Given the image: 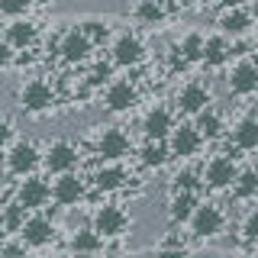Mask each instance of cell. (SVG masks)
Here are the masks:
<instances>
[{
    "instance_id": "1",
    "label": "cell",
    "mask_w": 258,
    "mask_h": 258,
    "mask_svg": "<svg viewBox=\"0 0 258 258\" xmlns=\"http://www.w3.org/2000/svg\"><path fill=\"white\" fill-rule=\"evenodd\" d=\"M16 103H20V110L29 113V116L48 113L55 107V87L48 84L45 78H29L26 84L16 91Z\"/></svg>"
},
{
    "instance_id": "2",
    "label": "cell",
    "mask_w": 258,
    "mask_h": 258,
    "mask_svg": "<svg viewBox=\"0 0 258 258\" xmlns=\"http://www.w3.org/2000/svg\"><path fill=\"white\" fill-rule=\"evenodd\" d=\"M187 226H190V236L200 239V242L216 239V236L226 229V213H223L220 204H204V200H200V204L194 207Z\"/></svg>"
},
{
    "instance_id": "3",
    "label": "cell",
    "mask_w": 258,
    "mask_h": 258,
    "mask_svg": "<svg viewBox=\"0 0 258 258\" xmlns=\"http://www.w3.org/2000/svg\"><path fill=\"white\" fill-rule=\"evenodd\" d=\"M39 165H42V149L32 139H13L7 145V171L13 177H26L39 171Z\"/></svg>"
},
{
    "instance_id": "4",
    "label": "cell",
    "mask_w": 258,
    "mask_h": 258,
    "mask_svg": "<svg viewBox=\"0 0 258 258\" xmlns=\"http://www.w3.org/2000/svg\"><path fill=\"white\" fill-rule=\"evenodd\" d=\"M16 236L23 239L26 248H45V245H52V239H55V223L48 220L42 210H29L23 226L16 229Z\"/></svg>"
},
{
    "instance_id": "5",
    "label": "cell",
    "mask_w": 258,
    "mask_h": 258,
    "mask_svg": "<svg viewBox=\"0 0 258 258\" xmlns=\"http://www.w3.org/2000/svg\"><path fill=\"white\" fill-rule=\"evenodd\" d=\"M239 155H229V152H220V155L207 158L204 171H200V181H204V187L210 190H226L232 184V177L239 171Z\"/></svg>"
},
{
    "instance_id": "6",
    "label": "cell",
    "mask_w": 258,
    "mask_h": 258,
    "mask_svg": "<svg viewBox=\"0 0 258 258\" xmlns=\"http://www.w3.org/2000/svg\"><path fill=\"white\" fill-rule=\"evenodd\" d=\"M42 165L48 174H61V171H75L81 165V149L71 139H52L42 152Z\"/></svg>"
},
{
    "instance_id": "7",
    "label": "cell",
    "mask_w": 258,
    "mask_h": 258,
    "mask_svg": "<svg viewBox=\"0 0 258 258\" xmlns=\"http://www.w3.org/2000/svg\"><path fill=\"white\" fill-rule=\"evenodd\" d=\"M168 152H171V158H197L200 149H204V136L197 133V126L194 123H174V129L168 133Z\"/></svg>"
},
{
    "instance_id": "8",
    "label": "cell",
    "mask_w": 258,
    "mask_h": 258,
    "mask_svg": "<svg viewBox=\"0 0 258 258\" xmlns=\"http://www.w3.org/2000/svg\"><path fill=\"white\" fill-rule=\"evenodd\" d=\"M91 226L100 232L103 239H123L126 229H129V213L119 204H103V207L94 210Z\"/></svg>"
},
{
    "instance_id": "9",
    "label": "cell",
    "mask_w": 258,
    "mask_h": 258,
    "mask_svg": "<svg viewBox=\"0 0 258 258\" xmlns=\"http://www.w3.org/2000/svg\"><path fill=\"white\" fill-rule=\"evenodd\" d=\"M226 87H229L232 97H252L258 91V64L252 61V55H242V58L229 68Z\"/></svg>"
},
{
    "instance_id": "10",
    "label": "cell",
    "mask_w": 258,
    "mask_h": 258,
    "mask_svg": "<svg viewBox=\"0 0 258 258\" xmlns=\"http://www.w3.org/2000/svg\"><path fill=\"white\" fill-rule=\"evenodd\" d=\"M97 158L100 161H123L129 152H133V139H129L126 129L119 126H107L100 136H97Z\"/></svg>"
},
{
    "instance_id": "11",
    "label": "cell",
    "mask_w": 258,
    "mask_h": 258,
    "mask_svg": "<svg viewBox=\"0 0 258 258\" xmlns=\"http://www.w3.org/2000/svg\"><path fill=\"white\" fill-rule=\"evenodd\" d=\"M48 187H52V200L58 207H78L81 200L87 197V181L81 174H75V171L55 174V181L48 184Z\"/></svg>"
},
{
    "instance_id": "12",
    "label": "cell",
    "mask_w": 258,
    "mask_h": 258,
    "mask_svg": "<svg viewBox=\"0 0 258 258\" xmlns=\"http://www.w3.org/2000/svg\"><path fill=\"white\" fill-rule=\"evenodd\" d=\"M210 103H213V91H210L204 81H187L174 94V110L184 113V116H194V113H200Z\"/></svg>"
},
{
    "instance_id": "13",
    "label": "cell",
    "mask_w": 258,
    "mask_h": 258,
    "mask_svg": "<svg viewBox=\"0 0 258 258\" xmlns=\"http://www.w3.org/2000/svg\"><path fill=\"white\" fill-rule=\"evenodd\" d=\"M136 103H139V87H136V81H110L107 91H103V107L110 113H129L136 110Z\"/></svg>"
},
{
    "instance_id": "14",
    "label": "cell",
    "mask_w": 258,
    "mask_h": 258,
    "mask_svg": "<svg viewBox=\"0 0 258 258\" xmlns=\"http://www.w3.org/2000/svg\"><path fill=\"white\" fill-rule=\"evenodd\" d=\"M55 52H58L61 61H68V64H84L87 58H91V52H94V42L87 39V32L78 26V29H68V32L58 39Z\"/></svg>"
},
{
    "instance_id": "15",
    "label": "cell",
    "mask_w": 258,
    "mask_h": 258,
    "mask_svg": "<svg viewBox=\"0 0 258 258\" xmlns=\"http://www.w3.org/2000/svg\"><path fill=\"white\" fill-rule=\"evenodd\" d=\"M48 200H52V187H48V181H42L36 171L26 174L20 181V187H16V204L26 207V210H45Z\"/></svg>"
},
{
    "instance_id": "16",
    "label": "cell",
    "mask_w": 258,
    "mask_h": 258,
    "mask_svg": "<svg viewBox=\"0 0 258 258\" xmlns=\"http://www.w3.org/2000/svg\"><path fill=\"white\" fill-rule=\"evenodd\" d=\"M110 58H113V64H119V68H136V64L145 61V42L136 32H123V36L113 39Z\"/></svg>"
},
{
    "instance_id": "17",
    "label": "cell",
    "mask_w": 258,
    "mask_h": 258,
    "mask_svg": "<svg viewBox=\"0 0 258 258\" xmlns=\"http://www.w3.org/2000/svg\"><path fill=\"white\" fill-rule=\"evenodd\" d=\"M226 139H229V152H242V155L255 152L258 149V119L252 113H245L242 119L232 123V129H226Z\"/></svg>"
},
{
    "instance_id": "18",
    "label": "cell",
    "mask_w": 258,
    "mask_h": 258,
    "mask_svg": "<svg viewBox=\"0 0 258 258\" xmlns=\"http://www.w3.org/2000/svg\"><path fill=\"white\" fill-rule=\"evenodd\" d=\"M255 26V16H252V7L242 4V7H229V10H223L220 16V32L226 39H245L248 32Z\"/></svg>"
},
{
    "instance_id": "19",
    "label": "cell",
    "mask_w": 258,
    "mask_h": 258,
    "mask_svg": "<svg viewBox=\"0 0 258 258\" xmlns=\"http://www.w3.org/2000/svg\"><path fill=\"white\" fill-rule=\"evenodd\" d=\"M174 123H177L174 110L155 103V107H149L145 116H142V136H145V139H168V133L174 129Z\"/></svg>"
},
{
    "instance_id": "20",
    "label": "cell",
    "mask_w": 258,
    "mask_h": 258,
    "mask_svg": "<svg viewBox=\"0 0 258 258\" xmlns=\"http://www.w3.org/2000/svg\"><path fill=\"white\" fill-rule=\"evenodd\" d=\"M194 126H197V133L204 136V142L226 139V129H229L226 116H223V113L213 107V103H210V107H204L200 113H194Z\"/></svg>"
},
{
    "instance_id": "21",
    "label": "cell",
    "mask_w": 258,
    "mask_h": 258,
    "mask_svg": "<svg viewBox=\"0 0 258 258\" xmlns=\"http://www.w3.org/2000/svg\"><path fill=\"white\" fill-rule=\"evenodd\" d=\"M126 184H129V171L123 168V161H103L94 171V187L103 194H113V190L126 187Z\"/></svg>"
},
{
    "instance_id": "22",
    "label": "cell",
    "mask_w": 258,
    "mask_h": 258,
    "mask_svg": "<svg viewBox=\"0 0 258 258\" xmlns=\"http://www.w3.org/2000/svg\"><path fill=\"white\" fill-rule=\"evenodd\" d=\"M7 42H10L13 52H26V48L36 45V39H39V26L32 20H23V16H13V23L7 26Z\"/></svg>"
},
{
    "instance_id": "23",
    "label": "cell",
    "mask_w": 258,
    "mask_h": 258,
    "mask_svg": "<svg viewBox=\"0 0 258 258\" xmlns=\"http://www.w3.org/2000/svg\"><path fill=\"white\" fill-rule=\"evenodd\" d=\"M229 58H232V42L223 36V32L204 36V55H200V64H207V68H223Z\"/></svg>"
},
{
    "instance_id": "24",
    "label": "cell",
    "mask_w": 258,
    "mask_h": 258,
    "mask_svg": "<svg viewBox=\"0 0 258 258\" xmlns=\"http://www.w3.org/2000/svg\"><path fill=\"white\" fill-rule=\"evenodd\" d=\"M68 248L75 255H97V252H103V248H107V239H103L94 226H81V229L71 232Z\"/></svg>"
},
{
    "instance_id": "25",
    "label": "cell",
    "mask_w": 258,
    "mask_h": 258,
    "mask_svg": "<svg viewBox=\"0 0 258 258\" xmlns=\"http://www.w3.org/2000/svg\"><path fill=\"white\" fill-rule=\"evenodd\" d=\"M200 204V194L197 190H171V200H168V220L174 226H184L190 220L194 207Z\"/></svg>"
},
{
    "instance_id": "26",
    "label": "cell",
    "mask_w": 258,
    "mask_h": 258,
    "mask_svg": "<svg viewBox=\"0 0 258 258\" xmlns=\"http://www.w3.org/2000/svg\"><path fill=\"white\" fill-rule=\"evenodd\" d=\"M229 190H232V200H239V204H252V200L258 197V174H255V168L252 165L239 168L236 177H232V184H229Z\"/></svg>"
},
{
    "instance_id": "27",
    "label": "cell",
    "mask_w": 258,
    "mask_h": 258,
    "mask_svg": "<svg viewBox=\"0 0 258 258\" xmlns=\"http://www.w3.org/2000/svg\"><path fill=\"white\" fill-rule=\"evenodd\" d=\"M139 161L145 168H152V171H158V168H165L168 161H171V152H168V142L165 139H145V145L139 149Z\"/></svg>"
},
{
    "instance_id": "28",
    "label": "cell",
    "mask_w": 258,
    "mask_h": 258,
    "mask_svg": "<svg viewBox=\"0 0 258 258\" xmlns=\"http://www.w3.org/2000/svg\"><path fill=\"white\" fill-rule=\"evenodd\" d=\"M133 16L142 23V26H158V23L168 16V4H165V0H139L136 10H133Z\"/></svg>"
},
{
    "instance_id": "29",
    "label": "cell",
    "mask_w": 258,
    "mask_h": 258,
    "mask_svg": "<svg viewBox=\"0 0 258 258\" xmlns=\"http://www.w3.org/2000/svg\"><path fill=\"white\" fill-rule=\"evenodd\" d=\"M239 236H242V242H245L248 252L258 248V210L255 207L245 210V216H242V223H239Z\"/></svg>"
},
{
    "instance_id": "30",
    "label": "cell",
    "mask_w": 258,
    "mask_h": 258,
    "mask_svg": "<svg viewBox=\"0 0 258 258\" xmlns=\"http://www.w3.org/2000/svg\"><path fill=\"white\" fill-rule=\"evenodd\" d=\"M26 213H29V210H26V207H20L16 200H13V204H7L4 210H0V223H4L7 236H16V229L23 226V220H26Z\"/></svg>"
},
{
    "instance_id": "31",
    "label": "cell",
    "mask_w": 258,
    "mask_h": 258,
    "mask_svg": "<svg viewBox=\"0 0 258 258\" xmlns=\"http://www.w3.org/2000/svg\"><path fill=\"white\" fill-rule=\"evenodd\" d=\"M174 48L184 55V61H187V64H194V61H200V55H204V36H200V32H187V36H184Z\"/></svg>"
},
{
    "instance_id": "32",
    "label": "cell",
    "mask_w": 258,
    "mask_h": 258,
    "mask_svg": "<svg viewBox=\"0 0 258 258\" xmlns=\"http://www.w3.org/2000/svg\"><path fill=\"white\" fill-rule=\"evenodd\" d=\"M155 248H158V252H190V242H187V232H181V229H177V226H174V229L168 232V236L161 239V242H158Z\"/></svg>"
},
{
    "instance_id": "33",
    "label": "cell",
    "mask_w": 258,
    "mask_h": 258,
    "mask_svg": "<svg viewBox=\"0 0 258 258\" xmlns=\"http://www.w3.org/2000/svg\"><path fill=\"white\" fill-rule=\"evenodd\" d=\"M204 181H200V171L194 168H181L174 177H171V190H200Z\"/></svg>"
},
{
    "instance_id": "34",
    "label": "cell",
    "mask_w": 258,
    "mask_h": 258,
    "mask_svg": "<svg viewBox=\"0 0 258 258\" xmlns=\"http://www.w3.org/2000/svg\"><path fill=\"white\" fill-rule=\"evenodd\" d=\"M32 7V0H0V13L4 16H23Z\"/></svg>"
},
{
    "instance_id": "35",
    "label": "cell",
    "mask_w": 258,
    "mask_h": 258,
    "mask_svg": "<svg viewBox=\"0 0 258 258\" xmlns=\"http://www.w3.org/2000/svg\"><path fill=\"white\" fill-rule=\"evenodd\" d=\"M13 136H16V126H13V119L0 113V152H4L7 145L13 142Z\"/></svg>"
},
{
    "instance_id": "36",
    "label": "cell",
    "mask_w": 258,
    "mask_h": 258,
    "mask_svg": "<svg viewBox=\"0 0 258 258\" xmlns=\"http://www.w3.org/2000/svg\"><path fill=\"white\" fill-rule=\"evenodd\" d=\"M110 75H113V64L97 61V64H94V71H91V78H87V84L97 87V84H103V81H110Z\"/></svg>"
},
{
    "instance_id": "37",
    "label": "cell",
    "mask_w": 258,
    "mask_h": 258,
    "mask_svg": "<svg viewBox=\"0 0 258 258\" xmlns=\"http://www.w3.org/2000/svg\"><path fill=\"white\" fill-rule=\"evenodd\" d=\"M81 29L87 32V39H91L94 45H100L103 39H107V32H110L107 26H103V23H84V26H81Z\"/></svg>"
},
{
    "instance_id": "38",
    "label": "cell",
    "mask_w": 258,
    "mask_h": 258,
    "mask_svg": "<svg viewBox=\"0 0 258 258\" xmlns=\"http://www.w3.org/2000/svg\"><path fill=\"white\" fill-rule=\"evenodd\" d=\"M13 58H16V52L10 48V42H7V39L0 36V71H4V68H10Z\"/></svg>"
},
{
    "instance_id": "39",
    "label": "cell",
    "mask_w": 258,
    "mask_h": 258,
    "mask_svg": "<svg viewBox=\"0 0 258 258\" xmlns=\"http://www.w3.org/2000/svg\"><path fill=\"white\" fill-rule=\"evenodd\" d=\"M23 252H26V245H23V239L20 242H0V255H23Z\"/></svg>"
},
{
    "instance_id": "40",
    "label": "cell",
    "mask_w": 258,
    "mask_h": 258,
    "mask_svg": "<svg viewBox=\"0 0 258 258\" xmlns=\"http://www.w3.org/2000/svg\"><path fill=\"white\" fill-rule=\"evenodd\" d=\"M220 10H229V7H242V4H248V0H213Z\"/></svg>"
},
{
    "instance_id": "41",
    "label": "cell",
    "mask_w": 258,
    "mask_h": 258,
    "mask_svg": "<svg viewBox=\"0 0 258 258\" xmlns=\"http://www.w3.org/2000/svg\"><path fill=\"white\" fill-rule=\"evenodd\" d=\"M7 239V229H4V223H0V242H4Z\"/></svg>"
}]
</instances>
